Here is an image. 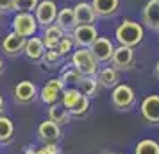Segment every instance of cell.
I'll list each match as a JSON object with an SVG mask.
<instances>
[{
    "label": "cell",
    "mask_w": 159,
    "mask_h": 154,
    "mask_svg": "<svg viewBox=\"0 0 159 154\" xmlns=\"http://www.w3.org/2000/svg\"><path fill=\"white\" fill-rule=\"evenodd\" d=\"M143 36H145L143 25L134 22V20H129V18L122 20V23H120L115 30L116 41L120 45L130 47V49H134V47H138V45L141 43V41H143Z\"/></svg>",
    "instance_id": "obj_1"
},
{
    "label": "cell",
    "mask_w": 159,
    "mask_h": 154,
    "mask_svg": "<svg viewBox=\"0 0 159 154\" xmlns=\"http://www.w3.org/2000/svg\"><path fill=\"white\" fill-rule=\"evenodd\" d=\"M70 65L80 73V75H97L98 72V61L95 59V56L91 54L89 49H75V52H72V61Z\"/></svg>",
    "instance_id": "obj_2"
},
{
    "label": "cell",
    "mask_w": 159,
    "mask_h": 154,
    "mask_svg": "<svg viewBox=\"0 0 159 154\" xmlns=\"http://www.w3.org/2000/svg\"><path fill=\"white\" fill-rule=\"evenodd\" d=\"M111 104L118 111H129L136 104V93L129 84H116L111 91Z\"/></svg>",
    "instance_id": "obj_3"
},
{
    "label": "cell",
    "mask_w": 159,
    "mask_h": 154,
    "mask_svg": "<svg viewBox=\"0 0 159 154\" xmlns=\"http://www.w3.org/2000/svg\"><path fill=\"white\" fill-rule=\"evenodd\" d=\"M11 25H13V32H16L23 38L36 36L38 27H39L34 13H16Z\"/></svg>",
    "instance_id": "obj_4"
},
{
    "label": "cell",
    "mask_w": 159,
    "mask_h": 154,
    "mask_svg": "<svg viewBox=\"0 0 159 154\" xmlns=\"http://www.w3.org/2000/svg\"><path fill=\"white\" fill-rule=\"evenodd\" d=\"M57 4L54 0H41L38 2L36 9H34V16L39 27H48L52 23H56V16H57Z\"/></svg>",
    "instance_id": "obj_5"
},
{
    "label": "cell",
    "mask_w": 159,
    "mask_h": 154,
    "mask_svg": "<svg viewBox=\"0 0 159 154\" xmlns=\"http://www.w3.org/2000/svg\"><path fill=\"white\" fill-rule=\"evenodd\" d=\"M109 63H111V66L116 68L118 72H120V70H129V68H132V65H134V49L125 47V45L115 47Z\"/></svg>",
    "instance_id": "obj_6"
},
{
    "label": "cell",
    "mask_w": 159,
    "mask_h": 154,
    "mask_svg": "<svg viewBox=\"0 0 159 154\" xmlns=\"http://www.w3.org/2000/svg\"><path fill=\"white\" fill-rule=\"evenodd\" d=\"M73 43L77 47H82V49H89L93 41L98 38V30L95 25H77L75 29L70 32Z\"/></svg>",
    "instance_id": "obj_7"
},
{
    "label": "cell",
    "mask_w": 159,
    "mask_h": 154,
    "mask_svg": "<svg viewBox=\"0 0 159 154\" xmlns=\"http://www.w3.org/2000/svg\"><path fill=\"white\" fill-rule=\"evenodd\" d=\"M66 88V84L61 81V77H54L50 81H47L41 91H39V99H41V102L47 104V106H50V104L57 102L59 99H61V93H63V90Z\"/></svg>",
    "instance_id": "obj_8"
},
{
    "label": "cell",
    "mask_w": 159,
    "mask_h": 154,
    "mask_svg": "<svg viewBox=\"0 0 159 154\" xmlns=\"http://www.w3.org/2000/svg\"><path fill=\"white\" fill-rule=\"evenodd\" d=\"M89 50L98 63H109L111 56H113V50H115V43L107 36H98L93 41V45L89 47Z\"/></svg>",
    "instance_id": "obj_9"
},
{
    "label": "cell",
    "mask_w": 159,
    "mask_h": 154,
    "mask_svg": "<svg viewBox=\"0 0 159 154\" xmlns=\"http://www.w3.org/2000/svg\"><path fill=\"white\" fill-rule=\"evenodd\" d=\"M139 110L147 124H159V95H147L141 100Z\"/></svg>",
    "instance_id": "obj_10"
},
{
    "label": "cell",
    "mask_w": 159,
    "mask_h": 154,
    "mask_svg": "<svg viewBox=\"0 0 159 154\" xmlns=\"http://www.w3.org/2000/svg\"><path fill=\"white\" fill-rule=\"evenodd\" d=\"M25 40L27 38H23V36H20V34H16V32L11 30L7 36L4 38V41H2V50H4V54L9 56V58H16V56L23 54Z\"/></svg>",
    "instance_id": "obj_11"
},
{
    "label": "cell",
    "mask_w": 159,
    "mask_h": 154,
    "mask_svg": "<svg viewBox=\"0 0 159 154\" xmlns=\"http://www.w3.org/2000/svg\"><path fill=\"white\" fill-rule=\"evenodd\" d=\"M38 88L32 81H22L15 86V100L18 104H29L36 100Z\"/></svg>",
    "instance_id": "obj_12"
},
{
    "label": "cell",
    "mask_w": 159,
    "mask_h": 154,
    "mask_svg": "<svg viewBox=\"0 0 159 154\" xmlns=\"http://www.w3.org/2000/svg\"><path fill=\"white\" fill-rule=\"evenodd\" d=\"M97 18H113L120 11V0H91Z\"/></svg>",
    "instance_id": "obj_13"
},
{
    "label": "cell",
    "mask_w": 159,
    "mask_h": 154,
    "mask_svg": "<svg viewBox=\"0 0 159 154\" xmlns=\"http://www.w3.org/2000/svg\"><path fill=\"white\" fill-rule=\"evenodd\" d=\"M38 138L43 143H54L61 138V127L52 120H43L38 127Z\"/></svg>",
    "instance_id": "obj_14"
},
{
    "label": "cell",
    "mask_w": 159,
    "mask_h": 154,
    "mask_svg": "<svg viewBox=\"0 0 159 154\" xmlns=\"http://www.w3.org/2000/svg\"><path fill=\"white\" fill-rule=\"evenodd\" d=\"M143 23L148 29L159 32V2L157 0H148L143 7Z\"/></svg>",
    "instance_id": "obj_15"
},
{
    "label": "cell",
    "mask_w": 159,
    "mask_h": 154,
    "mask_svg": "<svg viewBox=\"0 0 159 154\" xmlns=\"http://www.w3.org/2000/svg\"><path fill=\"white\" fill-rule=\"evenodd\" d=\"M73 15H75L77 25H93L95 20H97V15H95L89 2H79L73 7Z\"/></svg>",
    "instance_id": "obj_16"
},
{
    "label": "cell",
    "mask_w": 159,
    "mask_h": 154,
    "mask_svg": "<svg viewBox=\"0 0 159 154\" xmlns=\"http://www.w3.org/2000/svg\"><path fill=\"white\" fill-rule=\"evenodd\" d=\"M45 45L41 41V38H36V36H30L25 40V47H23V54L30 59V61H41L45 54Z\"/></svg>",
    "instance_id": "obj_17"
},
{
    "label": "cell",
    "mask_w": 159,
    "mask_h": 154,
    "mask_svg": "<svg viewBox=\"0 0 159 154\" xmlns=\"http://www.w3.org/2000/svg\"><path fill=\"white\" fill-rule=\"evenodd\" d=\"M97 81L100 84V88H115L118 81H120V73L116 68L113 66H104V68H98V72H97Z\"/></svg>",
    "instance_id": "obj_18"
},
{
    "label": "cell",
    "mask_w": 159,
    "mask_h": 154,
    "mask_svg": "<svg viewBox=\"0 0 159 154\" xmlns=\"http://www.w3.org/2000/svg\"><path fill=\"white\" fill-rule=\"evenodd\" d=\"M66 32L59 25H56V23H52V25H48V27H45L43 29V36H41V41H43L45 49H56L57 47V43L61 41V38L65 36Z\"/></svg>",
    "instance_id": "obj_19"
},
{
    "label": "cell",
    "mask_w": 159,
    "mask_h": 154,
    "mask_svg": "<svg viewBox=\"0 0 159 154\" xmlns=\"http://www.w3.org/2000/svg\"><path fill=\"white\" fill-rule=\"evenodd\" d=\"M77 86H79L77 90H79L82 95H86L88 99L97 97L98 91H100V84H98V81H97L95 75H82L80 81L77 82Z\"/></svg>",
    "instance_id": "obj_20"
},
{
    "label": "cell",
    "mask_w": 159,
    "mask_h": 154,
    "mask_svg": "<svg viewBox=\"0 0 159 154\" xmlns=\"http://www.w3.org/2000/svg\"><path fill=\"white\" fill-rule=\"evenodd\" d=\"M56 25H59L61 29L70 30L72 32L75 27H77V22H75V15H73V7H63L57 11V16H56Z\"/></svg>",
    "instance_id": "obj_21"
},
{
    "label": "cell",
    "mask_w": 159,
    "mask_h": 154,
    "mask_svg": "<svg viewBox=\"0 0 159 154\" xmlns=\"http://www.w3.org/2000/svg\"><path fill=\"white\" fill-rule=\"evenodd\" d=\"M48 120L56 122L61 127V125H65L70 122V111L57 100V102H54L48 106Z\"/></svg>",
    "instance_id": "obj_22"
},
{
    "label": "cell",
    "mask_w": 159,
    "mask_h": 154,
    "mask_svg": "<svg viewBox=\"0 0 159 154\" xmlns=\"http://www.w3.org/2000/svg\"><path fill=\"white\" fill-rule=\"evenodd\" d=\"M13 136H15V124H13V120L4 117V115H0V143L2 145L11 143Z\"/></svg>",
    "instance_id": "obj_23"
},
{
    "label": "cell",
    "mask_w": 159,
    "mask_h": 154,
    "mask_svg": "<svg viewBox=\"0 0 159 154\" xmlns=\"http://www.w3.org/2000/svg\"><path fill=\"white\" fill-rule=\"evenodd\" d=\"M88 111H89V99H88L86 95H82L80 93L79 99L75 100V104H73L72 108H70V117H84Z\"/></svg>",
    "instance_id": "obj_24"
},
{
    "label": "cell",
    "mask_w": 159,
    "mask_h": 154,
    "mask_svg": "<svg viewBox=\"0 0 159 154\" xmlns=\"http://www.w3.org/2000/svg\"><path fill=\"white\" fill-rule=\"evenodd\" d=\"M134 154H159V143L150 138H145L141 142H138Z\"/></svg>",
    "instance_id": "obj_25"
},
{
    "label": "cell",
    "mask_w": 159,
    "mask_h": 154,
    "mask_svg": "<svg viewBox=\"0 0 159 154\" xmlns=\"http://www.w3.org/2000/svg\"><path fill=\"white\" fill-rule=\"evenodd\" d=\"M79 95H80V91L77 88H65L63 90V93H61V100H59V102L70 111V108L75 104V100L79 99Z\"/></svg>",
    "instance_id": "obj_26"
},
{
    "label": "cell",
    "mask_w": 159,
    "mask_h": 154,
    "mask_svg": "<svg viewBox=\"0 0 159 154\" xmlns=\"http://www.w3.org/2000/svg\"><path fill=\"white\" fill-rule=\"evenodd\" d=\"M45 66H48V68H57L61 65V61H63V56H59L56 49H47L43 54V58H41Z\"/></svg>",
    "instance_id": "obj_27"
},
{
    "label": "cell",
    "mask_w": 159,
    "mask_h": 154,
    "mask_svg": "<svg viewBox=\"0 0 159 154\" xmlns=\"http://www.w3.org/2000/svg\"><path fill=\"white\" fill-rule=\"evenodd\" d=\"M59 77H61V81L65 82V84H77V82L80 81V77H82V75H80V73L77 72L72 65H68V66L63 68V72H61Z\"/></svg>",
    "instance_id": "obj_28"
},
{
    "label": "cell",
    "mask_w": 159,
    "mask_h": 154,
    "mask_svg": "<svg viewBox=\"0 0 159 154\" xmlns=\"http://www.w3.org/2000/svg\"><path fill=\"white\" fill-rule=\"evenodd\" d=\"M39 0H13V9L16 13H34Z\"/></svg>",
    "instance_id": "obj_29"
},
{
    "label": "cell",
    "mask_w": 159,
    "mask_h": 154,
    "mask_svg": "<svg viewBox=\"0 0 159 154\" xmlns=\"http://www.w3.org/2000/svg\"><path fill=\"white\" fill-rule=\"evenodd\" d=\"M73 47H75V43H73V40L70 34H65V36L61 38V41L57 43V47H56V52H57L59 56H68L70 52H73Z\"/></svg>",
    "instance_id": "obj_30"
},
{
    "label": "cell",
    "mask_w": 159,
    "mask_h": 154,
    "mask_svg": "<svg viewBox=\"0 0 159 154\" xmlns=\"http://www.w3.org/2000/svg\"><path fill=\"white\" fill-rule=\"evenodd\" d=\"M38 154H61V149H59L57 142H54V143H43L41 149H38Z\"/></svg>",
    "instance_id": "obj_31"
},
{
    "label": "cell",
    "mask_w": 159,
    "mask_h": 154,
    "mask_svg": "<svg viewBox=\"0 0 159 154\" xmlns=\"http://www.w3.org/2000/svg\"><path fill=\"white\" fill-rule=\"evenodd\" d=\"M15 11L13 9V0H0V13L6 15V13H11Z\"/></svg>",
    "instance_id": "obj_32"
},
{
    "label": "cell",
    "mask_w": 159,
    "mask_h": 154,
    "mask_svg": "<svg viewBox=\"0 0 159 154\" xmlns=\"http://www.w3.org/2000/svg\"><path fill=\"white\" fill-rule=\"evenodd\" d=\"M23 154H38V151L34 149V147H25V151H23Z\"/></svg>",
    "instance_id": "obj_33"
},
{
    "label": "cell",
    "mask_w": 159,
    "mask_h": 154,
    "mask_svg": "<svg viewBox=\"0 0 159 154\" xmlns=\"http://www.w3.org/2000/svg\"><path fill=\"white\" fill-rule=\"evenodd\" d=\"M4 108H6V100H4V97L0 95V115H4Z\"/></svg>",
    "instance_id": "obj_34"
},
{
    "label": "cell",
    "mask_w": 159,
    "mask_h": 154,
    "mask_svg": "<svg viewBox=\"0 0 159 154\" xmlns=\"http://www.w3.org/2000/svg\"><path fill=\"white\" fill-rule=\"evenodd\" d=\"M154 72H156V77L159 79V61L156 63V68H154Z\"/></svg>",
    "instance_id": "obj_35"
},
{
    "label": "cell",
    "mask_w": 159,
    "mask_h": 154,
    "mask_svg": "<svg viewBox=\"0 0 159 154\" xmlns=\"http://www.w3.org/2000/svg\"><path fill=\"white\" fill-rule=\"evenodd\" d=\"M4 72V63H2V59H0V73Z\"/></svg>",
    "instance_id": "obj_36"
},
{
    "label": "cell",
    "mask_w": 159,
    "mask_h": 154,
    "mask_svg": "<svg viewBox=\"0 0 159 154\" xmlns=\"http://www.w3.org/2000/svg\"><path fill=\"white\" fill-rule=\"evenodd\" d=\"M0 18H2V13H0Z\"/></svg>",
    "instance_id": "obj_37"
},
{
    "label": "cell",
    "mask_w": 159,
    "mask_h": 154,
    "mask_svg": "<svg viewBox=\"0 0 159 154\" xmlns=\"http://www.w3.org/2000/svg\"><path fill=\"white\" fill-rule=\"evenodd\" d=\"M115 154H120V152H115Z\"/></svg>",
    "instance_id": "obj_38"
},
{
    "label": "cell",
    "mask_w": 159,
    "mask_h": 154,
    "mask_svg": "<svg viewBox=\"0 0 159 154\" xmlns=\"http://www.w3.org/2000/svg\"><path fill=\"white\" fill-rule=\"evenodd\" d=\"M157 2H159V0H157Z\"/></svg>",
    "instance_id": "obj_39"
}]
</instances>
